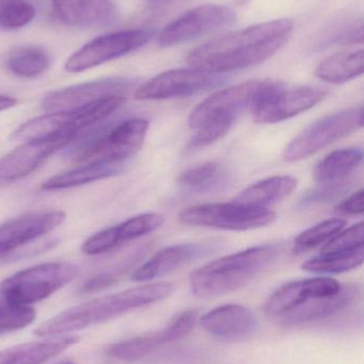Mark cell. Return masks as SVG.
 <instances>
[{
    "mask_svg": "<svg viewBox=\"0 0 364 364\" xmlns=\"http://www.w3.org/2000/svg\"><path fill=\"white\" fill-rule=\"evenodd\" d=\"M363 126V107H353L321 117L308 126L284 149L288 162H297L361 129Z\"/></svg>",
    "mask_w": 364,
    "mask_h": 364,
    "instance_id": "52a82bcc",
    "label": "cell"
},
{
    "mask_svg": "<svg viewBox=\"0 0 364 364\" xmlns=\"http://www.w3.org/2000/svg\"><path fill=\"white\" fill-rule=\"evenodd\" d=\"M164 215L160 213H143L128 218L125 222L104 229L91 235L83 244V252L89 256L104 254L123 245L126 242L143 237L157 230L164 224Z\"/></svg>",
    "mask_w": 364,
    "mask_h": 364,
    "instance_id": "ffe728a7",
    "label": "cell"
},
{
    "mask_svg": "<svg viewBox=\"0 0 364 364\" xmlns=\"http://www.w3.org/2000/svg\"><path fill=\"white\" fill-rule=\"evenodd\" d=\"M147 1L153 2V4H167V2L173 1V0H147Z\"/></svg>",
    "mask_w": 364,
    "mask_h": 364,
    "instance_id": "ab89813d",
    "label": "cell"
},
{
    "mask_svg": "<svg viewBox=\"0 0 364 364\" xmlns=\"http://www.w3.org/2000/svg\"><path fill=\"white\" fill-rule=\"evenodd\" d=\"M363 210V190L357 191L337 207L338 213L343 215H360Z\"/></svg>",
    "mask_w": 364,
    "mask_h": 364,
    "instance_id": "74e56055",
    "label": "cell"
},
{
    "mask_svg": "<svg viewBox=\"0 0 364 364\" xmlns=\"http://www.w3.org/2000/svg\"><path fill=\"white\" fill-rule=\"evenodd\" d=\"M364 70L363 49L341 51L323 60L316 70V76L325 82H348L361 76Z\"/></svg>",
    "mask_w": 364,
    "mask_h": 364,
    "instance_id": "4316f807",
    "label": "cell"
},
{
    "mask_svg": "<svg viewBox=\"0 0 364 364\" xmlns=\"http://www.w3.org/2000/svg\"><path fill=\"white\" fill-rule=\"evenodd\" d=\"M36 318L30 306H21L6 301L0 295V336L25 328Z\"/></svg>",
    "mask_w": 364,
    "mask_h": 364,
    "instance_id": "836d02e7",
    "label": "cell"
},
{
    "mask_svg": "<svg viewBox=\"0 0 364 364\" xmlns=\"http://www.w3.org/2000/svg\"><path fill=\"white\" fill-rule=\"evenodd\" d=\"M341 288L342 284L331 277L308 278L288 282L271 293L265 301L264 312L276 322L311 299L336 294Z\"/></svg>",
    "mask_w": 364,
    "mask_h": 364,
    "instance_id": "d6986e66",
    "label": "cell"
},
{
    "mask_svg": "<svg viewBox=\"0 0 364 364\" xmlns=\"http://www.w3.org/2000/svg\"><path fill=\"white\" fill-rule=\"evenodd\" d=\"M236 21L232 9L222 4H207L196 6L171 21L160 34L162 47L175 46L207 36Z\"/></svg>",
    "mask_w": 364,
    "mask_h": 364,
    "instance_id": "4fadbf2b",
    "label": "cell"
},
{
    "mask_svg": "<svg viewBox=\"0 0 364 364\" xmlns=\"http://www.w3.org/2000/svg\"><path fill=\"white\" fill-rule=\"evenodd\" d=\"M197 321L198 312L196 310H186L175 316L160 331L113 344L107 350V354L118 360H141L153 354L162 346L175 343L185 338L188 333H192L196 326Z\"/></svg>",
    "mask_w": 364,
    "mask_h": 364,
    "instance_id": "9a60e30c",
    "label": "cell"
},
{
    "mask_svg": "<svg viewBox=\"0 0 364 364\" xmlns=\"http://www.w3.org/2000/svg\"><path fill=\"white\" fill-rule=\"evenodd\" d=\"M152 36L153 32L147 30H124L98 36L75 51L64 68L68 73L91 70L141 48Z\"/></svg>",
    "mask_w": 364,
    "mask_h": 364,
    "instance_id": "8fae6325",
    "label": "cell"
},
{
    "mask_svg": "<svg viewBox=\"0 0 364 364\" xmlns=\"http://www.w3.org/2000/svg\"><path fill=\"white\" fill-rule=\"evenodd\" d=\"M51 6L56 17L72 27H108L119 18L111 0H51Z\"/></svg>",
    "mask_w": 364,
    "mask_h": 364,
    "instance_id": "603a6c76",
    "label": "cell"
},
{
    "mask_svg": "<svg viewBox=\"0 0 364 364\" xmlns=\"http://www.w3.org/2000/svg\"><path fill=\"white\" fill-rule=\"evenodd\" d=\"M227 168L218 162H207L188 168L179 177V184L188 192L212 193L224 190L230 183Z\"/></svg>",
    "mask_w": 364,
    "mask_h": 364,
    "instance_id": "83f0119b",
    "label": "cell"
},
{
    "mask_svg": "<svg viewBox=\"0 0 364 364\" xmlns=\"http://www.w3.org/2000/svg\"><path fill=\"white\" fill-rule=\"evenodd\" d=\"M173 290L175 287L169 282H153L106 295L57 314L40 325L34 333L41 338L68 336L158 303L170 296Z\"/></svg>",
    "mask_w": 364,
    "mask_h": 364,
    "instance_id": "7a4b0ae2",
    "label": "cell"
},
{
    "mask_svg": "<svg viewBox=\"0 0 364 364\" xmlns=\"http://www.w3.org/2000/svg\"><path fill=\"white\" fill-rule=\"evenodd\" d=\"M293 29L290 18L252 25L192 49L187 62L192 68L217 75L251 68L277 53Z\"/></svg>",
    "mask_w": 364,
    "mask_h": 364,
    "instance_id": "6da1fadb",
    "label": "cell"
},
{
    "mask_svg": "<svg viewBox=\"0 0 364 364\" xmlns=\"http://www.w3.org/2000/svg\"><path fill=\"white\" fill-rule=\"evenodd\" d=\"M51 55L38 46H21L13 49L6 59L9 72L19 78L31 79L44 74L51 66Z\"/></svg>",
    "mask_w": 364,
    "mask_h": 364,
    "instance_id": "f546056e",
    "label": "cell"
},
{
    "mask_svg": "<svg viewBox=\"0 0 364 364\" xmlns=\"http://www.w3.org/2000/svg\"><path fill=\"white\" fill-rule=\"evenodd\" d=\"M364 261V248L350 252H327L310 259L303 263V269L310 273L321 275L345 273L360 267Z\"/></svg>",
    "mask_w": 364,
    "mask_h": 364,
    "instance_id": "4dcf8cb0",
    "label": "cell"
},
{
    "mask_svg": "<svg viewBox=\"0 0 364 364\" xmlns=\"http://www.w3.org/2000/svg\"><path fill=\"white\" fill-rule=\"evenodd\" d=\"M53 364H77V363H73V361H71V360H63V361H59V363H56Z\"/></svg>",
    "mask_w": 364,
    "mask_h": 364,
    "instance_id": "60d3db41",
    "label": "cell"
},
{
    "mask_svg": "<svg viewBox=\"0 0 364 364\" xmlns=\"http://www.w3.org/2000/svg\"><path fill=\"white\" fill-rule=\"evenodd\" d=\"M201 326L219 340L239 342L249 339L258 329L254 312L245 306H220L207 312L200 320Z\"/></svg>",
    "mask_w": 364,
    "mask_h": 364,
    "instance_id": "7402d4cb",
    "label": "cell"
},
{
    "mask_svg": "<svg viewBox=\"0 0 364 364\" xmlns=\"http://www.w3.org/2000/svg\"><path fill=\"white\" fill-rule=\"evenodd\" d=\"M149 122L136 117L122 122L108 132L88 140L74 151V159L83 164H124L136 155L147 136Z\"/></svg>",
    "mask_w": 364,
    "mask_h": 364,
    "instance_id": "8992f818",
    "label": "cell"
},
{
    "mask_svg": "<svg viewBox=\"0 0 364 364\" xmlns=\"http://www.w3.org/2000/svg\"><path fill=\"white\" fill-rule=\"evenodd\" d=\"M78 275L72 263L51 262L24 269L0 284V295L21 306L38 303L53 295Z\"/></svg>",
    "mask_w": 364,
    "mask_h": 364,
    "instance_id": "5b68a950",
    "label": "cell"
},
{
    "mask_svg": "<svg viewBox=\"0 0 364 364\" xmlns=\"http://www.w3.org/2000/svg\"><path fill=\"white\" fill-rule=\"evenodd\" d=\"M79 136V134H63L26 141L0 159V186L32 174L51 156L74 142Z\"/></svg>",
    "mask_w": 364,
    "mask_h": 364,
    "instance_id": "5bb4252c",
    "label": "cell"
},
{
    "mask_svg": "<svg viewBox=\"0 0 364 364\" xmlns=\"http://www.w3.org/2000/svg\"><path fill=\"white\" fill-rule=\"evenodd\" d=\"M124 96H113L70 110L57 111L30 119L15 130L13 141L36 140L63 134H79L92 125L106 119L121 108Z\"/></svg>",
    "mask_w": 364,
    "mask_h": 364,
    "instance_id": "277c9868",
    "label": "cell"
},
{
    "mask_svg": "<svg viewBox=\"0 0 364 364\" xmlns=\"http://www.w3.org/2000/svg\"><path fill=\"white\" fill-rule=\"evenodd\" d=\"M363 161V151L358 147L338 149L321 160L314 170V178L320 183L345 181Z\"/></svg>",
    "mask_w": 364,
    "mask_h": 364,
    "instance_id": "f1b7e54d",
    "label": "cell"
},
{
    "mask_svg": "<svg viewBox=\"0 0 364 364\" xmlns=\"http://www.w3.org/2000/svg\"><path fill=\"white\" fill-rule=\"evenodd\" d=\"M360 296V290L355 284H342L336 294L311 299L305 305L288 312L276 321L286 328H305L320 326L339 318L350 309Z\"/></svg>",
    "mask_w": 364,
    "mask_h": 364,
    "instance_id": "2e32d148",
    "label": "cell"
},
{
    "mask_svg": "<svg viewBox=\"0 0 364 364\" xmlns=\"http://www.w3.org/2000/svg\"><path fill=\"white\" fill-rule=\"evenodd\" d=\"M271 82L247 81L213 94L192 111L188 125L192 130L209 124L234 125L241 113L254 108Z\"/></svg>",
    "mask_w": 364,
    "mask_h": 364,
    "instance_id": "ba28073f",
    "label": "cell"
},
{
    "mask_svg": "<svg viewBox=\"0 0 364 364\" xmlns=\"http://www.w3.org/2000/svg\"><path fill=\"white\" fill-rule=\"evenodd\" d=\"M44 341L19 344L0 352V364H43L78 342L76 336L45 338Z\"/></svg>",
    "mask_w": 364,
    "mask_h": 364,
    "instance_id": "cb8c5ba5",
    "label": "cell"
},
{
    "mask_svg": "<svg viewBox=\"0 0 364 364\" xmlns=\"http://www.w3.org/2000/svg\"><path fill=\"white\" fill-rule=\"evenodd\" d=\"M211 243H184L168 246L156 252L147 262L132 273V279L138 282H151L168 275L184 265L204 258L216 252Z\"/></svg>",
    "mask_w": 364,
    "mask_h": 364,
    "instance_id": "44dd1931",
    "label": "cell"
},
{
    "mask_svg": "<svg viewBox=\"0 0 364 364\" xmlns=\"http://www.w3.org/2000/svg\"><path fill=\"white\" fill-rule=\"evenodd\" d=\"M281 252L278 244H263L212 261L190 274L192 292L209 299L239 290L276 262Z\"/></svg>",
    "mask_w": 364,
    "mask_h": 364,
    "instance_id": "3957f363",
    "label": "cell"
},
{
    "mask_svg": "<svg viewBox=\"0 0 364 364\" xmlns=\"http://www.w3.org/2000/svg\"><path fill=\"white\" fill-rule=\"evenodd\" d=\"M180 222L188 226L222 230L247 231L271 225L276 213L269 209L249 207L235 203H207L184 210Z\"/></svg>",
    "mask_w": 364,
    "mask_h": 364,
    "instance_id": "9c48e42d",
    "label": "cell"
},
{
    "mask_svg": "<svg viewBox=\"0 0 364 364\" xmlns=\"http://www.w3.org/2000/svg\"><path fill=\"white\" fill-rule=\"evenodd\" d=\"M364 240L363 223L350 227L348 230L340 231L333 239L324 244L321 254L327 252H350L363 247Z\"/></svg>",
    "mask_w": 364,
    "mask_h": 364,
    "instance_id": "e575fe53",
    "label": "cell"
},
{
    "mask_svg": "<svg viewBox=\"0 0 364 364\" xmlns=\"http://www.w3.org/2000/svg\"><path fill=\"white\" fill-rule=\"evenodd\" d=\"M124 166H125L124 164H102V162L83 164V166L74 170L47 179L46 181L43 182L42 188L45 191H57L76 188L85 183L115 176L123 171Z\"/></svg>",
    "mask_w": 364,
    "mask_h": 364,
    "instance_id": "484cf974",
    "label": "cell"
},
{
    "mask_svg": "<svg viewBox=\"0 0 364 364\" xmlns=\"http://www.w3.org/2000/svg\"><path fill=\"white\" fill-rule=\"evenodd\" d=\"M134 85V81L124 78L100 79L80 83L47 94L43 98L42 107L51 112L70 110L104 98L124 96Z\"/></svg>",
    "mask_w": 364,
    "mask_h": 364,
    "instance_id": "ac0fdd59",
    "label": "cell"
},
{
    "mask_svg": "<svg viewBox=\"0 0 364 364\" xmlns=\"http://www.w3.org/2000/svg\"><path fill=\"white\" fill-rule=\"evenodd\" d=\"M325 96L326 91L320 87H286L271 81L251 112L256 123H280L313 108Z\"/></svg>",
    "mask_w": 364,
    "mask_h": 364,
    "instance_id": "30bf717a",
    "label": "cell"
},
{
    "mask_svg": "<svg viewBox=\"0 0 364 364\" xmlns=\"http://www.w3.org/2000/svg\"><path fill=\"white\" fill-rule=\"evenodd\" d=\"M348 188H350V182L346 179L342 181L324 183L322 188H316V190L306 193L299 200L298 205L301 208H307L321 205V203H326V201L333 200V199L345 193Z\"/></svg>",
    "mask_w": 364,
    "mask_h": 364,
    "instance_id": "d590c367",
    "label": "cell"
},
{
    "mask_svg": "<svg viewBox=\"0 0 364 364\" xmlns=\"http://www.w3.org/2000/svg\"><path fill=\"white\" fill-rule=\"evenodd\" d=\"M297 186V179L288 175L273 176L256 182L239 193L235 203L249 207L269 209V205L279 203L290 196Z\"/></svg>",
    "mask_w": 364,
    "mask_h": 364,
    "instance_id": "d4e9b609",
    "label": "cell"
},
{
    "mask_svg": "<svg viewBox=\"0 0 364 364\" xmlns=\"http://www.w3.org/2000/svg\"><path fill=\"white\" fill-rule=\"evenodd\" d=\"M345 226L346 220L339 218H329L318 223L296 237L294 242V252L301 254L324 245L340 231L343 230Z\"/></svg>",
    "mask_w": 364,
    "mask_h": 364,
    "instance_id": "1f68e13d",
    "label": "cell"
},
{
    "mask_svg": "<svg viewBox=\"0 0 364 364\" xmlns=\"http://www.w3.org/2000/svg\"><path fill=\"white\" fill-rule=\"evenodd\" d=\"M226 80L222 75L211 74L198 68L167 70L147 81L135 92L138 100H162L187 97L218 87Z\"/></svg>",
    "mask_w": 364,
    "mask_h": 364,
    "instance_id": "7c38bea8",
    "label": "cell"
},
{
    "mask_svg": "<svg viewBox=\"0 0 364 364\" xmlns=\"http://www.w3.org/2000/svg\"><path fill=\"white\" fill-rule=\"evenodd\" d=\"M36 15V6L30 0H0V30L25 27Z\"/></svg>",
    "mask_w": 364,
    "mask_h": 364,
    "instance_id": "d6a6232c",
    "label": "cell"
},
{
    "mask_svg": "<svg viewBox=\"0 0 364 364\" xmlns=\"http://www.w3.org/2000/svg\"><path fill=\"white\" fill-rule=\"evenodd\" d=\"M119 276L115 273H104L100 275L94 276L90 278L88 282L81 286L80 293L83 294H90V293L98 292L113 286V284L118 282Z\"/></svg>",
    "mask_w": 364,
    "mask_h": 364,
    "instance_id": "8d00e7d4",
    "label": "cell"
},
{
    "mask_svg": "<svg viewBox=\"0 0 364 364\" xmlns=\"http://www.w3.org/2000/svg\"><path fill=\"white\" fill-rule=\"evenodd\" d=\"M66 213L60 210L33 212L0 225V261L17 250L61 226Z\"/></svg>",
    "mask_w": 364,
    "mask_h": 364,
    "instance_id": "e0dca14e",
    "label": "cell"
},
{
    "mask_svg": "<svg viewBox=\"0 0 364 364\" xmlns=\"http://www.w3.org/2000/svg\"><path fill=\"white\" fill-rule=\"evenodd\" d=\"M17 104V100L11 96L0 95V111L8 110Z\"/></svg>",
    "mask_w": 364,
    "mask_h": 364,
    "instance_id": "f35d334b",
    "label": "cell"
}]
</instances>
